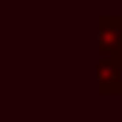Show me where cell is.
Returning a JSON list of instances; mask_svg holds the SVG:
<instances>
[{"label": "cell", "mask_w": 122, "mask_h": 122, "mask_svg": "<svg viewBox=\"0 0 122 122\" xmlns=\"http://www.w3.org/2000/svg\"><path fill=\"white\" fill-rule=\"evenodd\" d=\"M96 50H99V58L122 61V15H99V20H96Z\"/></svg>", "instance_id": "obj_1"}, {"label": "cell", "mask_w": 122, "mask_h": 122, "mask_svg": "<svg viewBox=\"0 0 122 122\" xmlns=\"http://www.w3.org/2000/svg\"><path fill=\"white\" fill-rule=\"evenodd\" d=\"M96 93L99 96H122V61L99 58V64H96Z\"/></svg>", "instance_id": "obj_2"}, {"label": "cell", "mask_w": 122, "mask_h": 122, "mask_svg": "<svg viewBox=\"0 0 122 122\" xmlns=\"http://www.w3.org/2000/svg\"><path fill=\"white\" fill-rule=\"evenodd\" d=\"M99 122H122V119H99Z\"/></svg>", "instance_id": "obj_3"}]
</instances>
